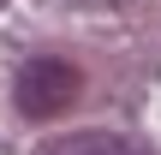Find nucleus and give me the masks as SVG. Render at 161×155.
Returning a JSON list of instances; mask_svg holds the SVG:
<instances>
[{"label":"nucleus","mask_w":161,"mask_h":155,"mask_svg":"<svg viewBox=\"0 0 161 155\" xmlns=\"http://www.w3.org/2000/svg\"><path fill=\"white\" fill-rule=\"evenodd\" d=\"M18 108L30 113V119H54V113H66L72 102H78V90H84V78H78V66L72 60H54V54H42V60H30L24 72H18Z\"/></svg>","instance_id":"obj_1"},{"label":"nucleus","mask_w":161,"mask_h":155,"mask_svg":"<svg viewBox=\"0 0 161 155\" xmlns=\"http://www.w3.org/2000/svg\"><path fill=\"white\" fill-rule=\"evenodd\" d=\"M48 155H143L131 137H119V131H72V137H60Z\"/></svg>","instance_id":"obj_2"}]
</instances>
